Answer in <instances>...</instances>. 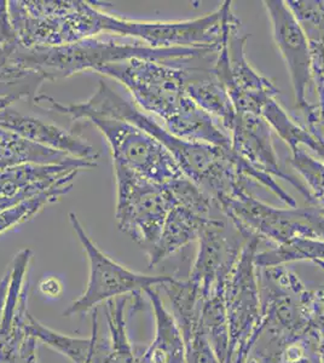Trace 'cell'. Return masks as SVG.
<instances>
[{"label":"cell","instance_id":"2","mask_svg":"<svg viewBox=\"0 0 324 363\" xmlns=\"http://www.w3.org/2000/svg\"><path fill=\"white\" fill-rule=\"evenodd\" d=\"M216 52L214 49H152L140 42H123L120 37L102 34L82 42L57 48H23L21 45L9 63L32 69L45 80L69 78L85 70L99 72L111 63L131 58H147L162 62H179L205 57Z\"/></svg>","mask_w":324,"mask_h":363},{"label":"cell","instance_id":"21","mask_svg":"<svg viewBox=\"0 0 324 363\" xmlns=\"http://www.w3.org/2000/svg\"><path fill=\"white\" fill-rule=\"evenodd\" d=\"M41 294L48 297L57 298L61 296L63 292V286L62 282L57 277H51L44 279L39 285Z\"/></svg>","mask_w":324,"mask_h":363},{"label":"cell","instance_id":"17","mask_svg":"<svg viewBox=\"0 0 324 363\" xmlns=\"http://www.w3.org/2000/svg\"><path fill=\"white\" fill-rule=\"evenodd\" d=\"M29 330L43 339L44 342H49V345L63 352L65 355L69 356L74 363H89L87 359H90L91 354L95 351V345L91 340H79V339L63 337V335L46 330L40 326L38 322L30 318Z\"/></svg>","mask_w":324,"mask_h":363},{"label":"cell","instance_id":"1","mask_svg":"<svg viewBox=\"0 0 324 363\" xmlns=\"http://www.w3.org/2000/svg\"><path fill=\"white\" fill-rule=\"evenodd\" d=\"M41 99L43 104H48L49 111L69 116L70 119L87 120L94 116H109L125 120L142 128L164 145L185 177L201 188L206 194L210 195L214 203L247 189V181H253L258 174L236 157L231 149L189 142L169 133L152 116H147L135 104L123 99L103 82L99 83L95 94L84 104L66 106L50 96H43Z\"/></svg>","mask_w":324,"mask_h":363},{"label":"cell","instance_id":"20","mask_svg":"<svg viewBox=\"0 0 324 363\" xmlns=\"http://www.w3.org/2000/svg\"><path fill=\"white\" fill-rule=\"evenodd\" d=\"M21 46L9 15L8 1L0 0V68L6 66Z\"/></svg>","mask_w":324,"mask_h":363},{"label":"cell","instance_id":"10","mask_svg":"<svg viewBox=\"0 0 324 363\" xmlns=\"http://www.w3.org/2000/svg\"><path fill=\"white\" fill-rule=\"evenodd\" d=\"M172 188L177 203L169 211L157 244L148 252L152 265L199 238L217 208L213 199L186 177L173 181Z\"/></svg>","mask_w":324,"mask_h":363},{"label":"cell","instance_id":"8","mask_svg":"<svg viewBox=\"0 0 324 363\" xmlns=\"http://www.w3.org/2000/svg\"><path fill=\"white\" fill-rule=\"evenodd\" d=\"M264 5L270 17L272 37L291 75L296 107L306 116L308 130L324 140L320 108L317 104H308L306 97L308 84L312 82V60L304 29L291 13L287 1L267 0Z\"/></svg>","mask_w":324,"mask_h":363},{"label":"cell","instance_id":"11","mask_svg":"<svg viewBox=\"0 0 324 363\" xmlns=\"http://www.w3.org/2000/svg\"><path fill=\"white\" fill-rule=\"evenodd\" d=\"M229 137L233 153L245 161L247 165L260 174L289 182L308 203H315L308 186L281 169L271 128L263 118L250 113L238 112L229 131Z\"/></svg>","mask_w":324,"mask_h":363},{"label":"cell","instance_id":"7","mask_svg":"<svg viewBox=\"0 0 324 363\" xmlns=\"http://www.w3.org/2000/svg\"><path fill=\"white\" fill-rule=\"evenodd\" d=\"M87 123L99 128L107 140L114 164L159 184L185 177L164 145L142 128L109 116H90Z\"/></svg>","mask_w":324,"mask_h":363},{"label":"cell","instance_id":"6","mask_svg":"<svg viewBox=\"0 0 324 363\" xmlns=\"http://www.w3.org/2000/svg\"><path fill=\"white\" fill-rule=\"evenodd\" d=\"M216 205L243 233H255L281 244L303 238L324 239V212L320 207L277 208L255 198L247 189L220 199Z\"/></svg>","mask_w":324,"mask_h":363},{"label":"cell","instance_id":"14","mask_svg":"<svg viewBox=\"0 0 324 363\" xmlns=\"http://www.w3.org/2000/svg\"><path fill=\"white\" fill-rule=\"evenodd\" d=\"M186 91L190 99L229 135L238 111L225 87L218 82L211 69H189Z\"/></svg>","mask_w":324,"mask_h":363},{"label":"cell","instance_id":"16","mask_svg":"<svg viewBox=\"0 0 324 363\" xmlns=\"http://www.w3.org/2000/svg\"><path fill=\"white\" fill-rule=\"evenodd\" d=\"M73 188V183L60 184L51 189L46 190L33 198L27 199L22 203H16L0 212V234L11 229L17 224L23 223L28 219L33 218L38 212H40L46 205L56 203L63 195L68 194Z\"/></svg>","mask_w":324,"mask_h":363},{"label":"cell","instance_id":"4","mask_svg":"<svg viewBox=\"0 0 324 363\" xmlns=\"http://www.w3.org/2000/svg\"><path fill=\"white\" fill-rule=\"evenodd\" d=\"M177 63L131 58L103 67L97 73L123 84L138 107L169 125L194 102L186 91L189 69Z\"/></svg>","mask_w":324,"mask_h":363},{"label":"cell","instance_id":"5","mask_svg":"<svg viewBox=\"0 0 324 363\" xmlns=\"http://www.w3.org/2000/svg\"><path fill=\"white\" fill-rule=\"evenodd\" d=\"M115 217L120 230L150 251L160 239L169 211L177 203L172 182L159 184L114 164Z\"/></svg>","mask_w":324,"mask_h":363},{"label":"cell","instance_id":"9","mask_svg":"<svg viewBox=\"0 0 324 363\" xmlns=\"http://www.w3.org/2000/svg\"><path fill=\"white\" fill-rule=\"evenodd\" d=\"M69 220L82 247L86 251L90 263V277L85 294L65 311L66 316L86 313L101 301L116 296H123L138 289H149L150 286L171 281L167 277H147L137 274L116 263L99 251V247L91 241L74 212H70Z\"/></svg>","mask_w":324,"mask_h":363},{"label":"cell","instance_id":"19","mask_svg":"<svg viewBox=\"0 0 324 363\" xmlns=\"http://www.w3.org/2000/svg\"><path fill=\"white\" fill-rule=\"evenodd\" d=\"M301 258H324V242L316 239H296L282 244L275 251L267 252L259 257L263 264H275L279 262Z\"/></svg>","mask_w":324,"mask_h":363},{"label":"cell","instance_id":"18","mask_svg":"<svg viewBox=\"0 0 324 363\" xmlns=\"http://www.w3.org/2000/svg\"><path fill=\"white\" fill-rule=\"evenodd\" d=\"M291 164L308 183V189L317 207L324 212V162L313 159L303 149L291 153Z\"/></svg>","mask_w":324,"mask_h":363},{"label":"cell","instance_id":"12","mask_svg":"<svg viewBox=\"0 0 324 363\" xmlns=\"http://www.w3.org/2000/svg\"><path fill=\"white\" fill-rule=\"evenodd\" d=\"M0 126L11 130L37 145L68 154L80 160L96 162L99 159L97 150L86 138L35 116L17 112L11 107L0 113Z\"/></svg>","mask_w":324,"mask_h":363},{"label":"cell","instance_id":"13","mask_svg":"<svg viewBox=\"0 0 324 363\" xmlns=\"http://www.w3.org/2000/svg\"><path fill=\"white\" fill-rule=\"evenodd\" d=\"M96 165L97 162L82 160L65 165L23 164L0 167V196H16L27 191L40 194L60 184L73 183L82 169Z\"/></svg>","mask_w":324,"mask_h":363},{"label":"cell","instance_id":"3","mask_svg":"<svg viewBox=\"0 0 324 363\" xmlns=\"http://www.w3.org/2000/svg\"><path fill=\"white\" fill-rule=\"evenodd\" d=\"M231 1H224L213 13L183 21H142L119 17L101 9L99 29L116 37L132 38L152 49H219L228 35L238 29Z\"/></svg>","mask_w":324,"mask_h":363},{"label":"cell","instance_id":"15","mask_svg":"<svg viewBox=\"0 0 324 363\" xmlns=\"http://www.w3.org/2000/svg\"><path fill=\"white\" fill-rule=\"evenodd\" d=\"M78 161L82 160L54 149L37 145L11 130L0 126V167L23 164L65 165Z\"/></svg>","mask_w":324,"mask_h":363}]
</instances>
